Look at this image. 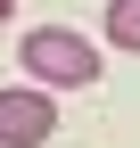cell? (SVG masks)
Returning <instances> with one entry per match:
<instances>
[{"mask_svg":"<svg viewBox=\"0 0 140 148\" xmlns=\"http://www.w3.org/2000/svg\"><path fill=\"white\" fill-rule=\"evenodd\" d=\"M8 8H16V0H0V25H8Z\"/></svg>","mask_w":140,"mask_h":148,"instance_id":"277c9868","label":"cell"},{"mask_svg":"<svg viewBox=\"0 0 140 148\" xmlns=\"http://www.w3.org/2000/svg\"><path fill=\"white\" fill-rule=\"evenodd\" d=\"M58 140V107L41 90H0V148H41Z\"/></svg>","mask_w":140,"mask_h":148,"instance_id":"7a4b0ae2","label":"cell"},{"mask_svg":"<svg viewBox=\"0 0 140 148\" xmlns=\"http://www.w3.org/2000/svg\"><path fill=\"white\" fill-rule=\"evenodd\" d=\"M16 66H25L33 82H49V90H91L99 82V41H82V33H66V25H33L25 41H16Z\"/></svg>","mask_w":140,"mask_h":148,"instance_id":"6da1fadb","label":"cell"},{"mask_svg":"<svg viewBox=\"0 0 140 148\" xmlns=\"http://www.w3.org/2000/svg\"><path fill=\"white\" fill-rule=\"evenodd\" d=\"M107 41L115 49H140V0H107Z\"/></svg>","mask_w":140,"mask_h":148,"instance_id":"3957f363","label":"cell"}]
</instances>
